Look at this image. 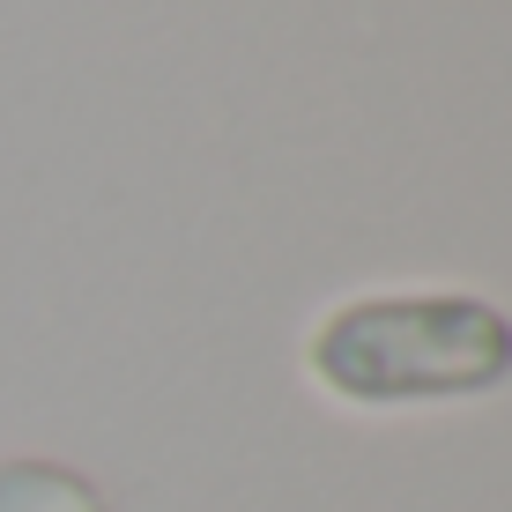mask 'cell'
Masks as SVG:
<instances>
[{
	"mask_svg": "<svg viewBox=\"0 0 512 512\" xmlns=\"http://www.w3.org/2000/svg\"><path fill=\"white\" fill-rule=\"evenodd\" d=\"M512 372V320L483 297H357L312 334V379L357 409L490 394Z\"/></svg>",
	"mask_w": 512,
	"mask_h": 512,
	"instance_id": "obj_1",
	"label": "cell"
},
{
	"mask_svg": "<svg viewBox=\"0 0 512 512\" xmlns=\"http://www.w3.org/2000/svg\"><path fill=\"white\" fill-rule=\"evenodd\" d=\"M0 512H104V498L52 461H0Z\"/></svg>",
	"mask_w": 512,
	"mask_h": 512,
	"instance_id": "obj_2",
	"label": "cell"
}]
</instances>
